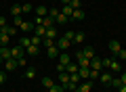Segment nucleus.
I'll return each instance as SVG.
<instances>
[{
	"mask_svg": "<svg viewBox=\"0 0 126 92\" xmlns=\"http://www.w3.org/2000/svg\"><path fill=\"white\" fill-rule=\"evenodd\" d=\"M101 63H103V67H107L109 71H122V65H120V61H113V59H101Z\"/></svg>",
	"mask_w": 126,
	"mask_h": 92,
	"instance_id": "nucleus-1",
	"label": "nucleus"
},
{
	"mask_svg": "<svg viewBox=\"0 0 126 92\" xmlns=\"http://www.w3.org/2000/svg\"><path fill=\"white\" fill-rule=\"evenodd\" d=\"M69 63H72V57H69L67 53H61V54H59V65H57V71H59V73H61V71H65V67H67Z\"/></svg>",
	"mask_w": 126,
	"mask_h": 92,
	"instance_id": "nucleus-2",
	"label": "nucleus"
},
{
	"mask_svg": "<svg viewBox=\"0 0 126 92\" xmlns=\"http://www.w3.org/2000/svg\"><path fill=\"white\" fill-rule=\"evenodd\" d=\"M55 44H57V48H59V50H63V53H65L69 46H74V44L69 42L67 38H63V36H61V38H57V42H55Z\"/></svg>",
	"mask_w": 126,
	"mask_h": 92,
	"instance_id": "nucleus-3",
	"label": "nucleus"
},
{
	"mask_svg": "<svg viewBox=\"0 0 126 92\" xmlns=\"http://www.w3.org/2000/svg\"><path fill=\"white\" fill-rule=\"evenodd\" d=\"M11 57H13V59H21V57H25V48H23L21 44H19V46H13V48H11Z\"/></svg>",
	"mask_w": 126,
	"mask_h": 92,
	"instance_id": "nucleus-4",
	"label": "nucleus"
},
{
	"mask_svg": "<svg viewBox=\"0 0 126 92\" xmlns=\"http://www.w3.org/2000/svg\"><path fill=\"white\" fill-rule=\"evenodd\" d=\"M17 67H19V61H17V59L11 57V59H6V61H4V69H6V73H9V71H15Z\"/></svg>",
	"mask_w": 126,
	"mask_h": 92,
	"instance_id": "nucleus-5",
	"label": "nucleus"
},
{
	"mask_svg": "<svg viewBox=\"0 0 126 92\" xmlns=\"http://www.w3.org/2000/svg\"><path fill=\"white\" fill-rule=\"evenodd\" d=\"M93 90V79H86V82H80L76 88V92H90Z\"/></svg>",
	"mask_w": 126,
	"mask_h": 92,
	"instance_id": "nucleus-6",
	"label": "nucleus"
},
{
	"mask_svg": "<svg viewBox=\"0 0 126 92\" xmlns=\"http://www.w3.org/2000/svg\"><path fill=\"white\" fill-rule=\"evenodd\" d=\"M99 79H101V84L109 86V84H111V79H113V75H111V71H103V73H99Z\"/></svg>",
	"mask_w": 126,
	"mask_h": 92,
	"instance_id": "nucleus-7",
	"label": "nucleus"
},
{
	"mask_svg": "<svg viewBox=\"0 0 126 92\" xmlns=\"http://www.w3.org/2000/svg\"><path fill=\"white\" fill-rule=\"evenodd\" d=\"M90 69H93V71H101V69H103V63H101L99 57H93V59H90Z\"/></svg>",
	"mask_w": 126,
	"mask_h": 92,
	"instance_id": "nucleus-8",
	"label": "nucleus"
},
{
	"mask_svg": "<svg viewBox=\"0 0 126 92\" xmlns=\"http://www.w3.org/2000/svg\"><path fill=\"white\" fill-rule=\"evenodd\" d=\"M34 27H36V25H34L32 21H23L19 29H21V31H25V34H34Z\"/></svg>",
	"mask_w": 126,
	"mask_h": 92,
	"instance_id": "nucleus-9",
	"label": "nucleus"
},
{
	"mask_svg": "<svg viewBox=\"0 0 126 92\" xmlns=\"http://www.w3.org/2000/svg\"><path fill=\"white\" fill-rule=\"evenodd\" d=\"M69 19H72V17H65L63 13H59V15H57V19H55V25H57V23H59V25H67Z\"/></svg>",
	"mask_w": 126,
	"mask_h": 92,
	"instance_id": "nucleus-10",
	"label": "nucleus"
},
{
	"mask_svg": "<svg viewBox=\"0 0 126 92\" xmlns=\"http://www.w3.org/2000/svg\"><path fill=\"white\" fill-rule=\"evenodd\" d=\"M109 50H111L113 54H118V53L122 50V44L118 42V40H111V42H109Z\"/></svg>",
	"mask_w": 126,
	"mask_h": 92,
	"instance_id": "nucleus-11",
	"label": "nucleus"
},
{
	"mask_svg": "<svg viewBox=\"0 0 126 92\" xmlns=\"http://www.w3.org/2000/svg\"><path fill=\"white\" fill-rule=\"evenodd\" d=\"M57 79H59V84H61V86L65 88V86H67V84H69V73H65V71H61Z\"/></svg>",
	"mask_w": 126,
	"mask_h": 92,
	"instance_id": "nucleus-12",
	"label": "nucleus"
},
{
	"mask_svg": "<svg viewBox=\"0 0 126 92\" xmlns=\"http://www.w3.org/2000/svg\"><path fill=\"white\" fill-rule=\"evenodd\" d=\"M40 84H42V88H46V90H48V88H53V86H55V79L46 75V78H42V79H40Z\"/></svg>",
	"mask_w": 126,
	"mask_h": 92,
	"instance_id": "nucleus-13",
	"label": "nucleus"
},
{
	"mask_svg": "<svg viewBox=\"0 0 126 92\" xmlns=\"http://www.w3.org/2000/svg\"><path fill=\"white\" fill-rule=\"evenodd\" d=\"M38 53H40V46H34V44L25 48V54H27V57H36Z\"/></svg>",
	"mask_w": 126,
	"mask_h": 92,
	"instance_id": "nucleus-14",
	"label": "nucleus"
},
{
	"mask_svg": "<svg viewBox=\"0 0 126 92\" xmlns=\"http://www.w3.org/2000/svg\"><path fill=\"white\" fill-rule=\"evenodd\" d=\"M84 40H86V36L82 34V31H78V34L74 36V42H72V44H74V46H80V44L84 42Z\"/></svg>",
	"mask_w": 126,
	"mask_h": 92,
	"instance_id": "nucleus-15",
	"label": "nucleus"
},
{
	"mask_svg": "<svg viewBox=\"0 0 126 92\" xmlns=\"http://www.w3.org/2000/svg\"><path fill=\"white\" fill-rule=\"evenodd\" d=\"M84 17H86V13H84L82 9H76V11L72 13V19H76V21H82Z\"/></svg>",
	"mask_w": 126,
	"mask_h": 92,
	"instance_id": "nucleus-16",
	"label": "nucleus"
},
{
	"mask_svg": "<svg viewBox=\"0 0 126 92\" xmlns=\"http://www.w3.org/2000/svg\"><path fill=\"white\" fill-rule=\"evenodd\" d=\"M78 69H80V65H78V63H69L67 67H65V73H78Z\"/></svg>",
	"mask_w": 126,
	"mask_h": 92,
	"instance_id": "nucleus-17",
	"label": "nucleus"
},
{
	"mask_svg": "<svg viewBox=\"0 0 126 92\" xmlns=\"http://www.w3.org/2000/svg\"><path fill=\"white\" fill-rule=\"evenodd\" d=\"M46 54H48L50 59H57L59 57V48L57 46H48V48H46Z\"/></svg>",
	"mask_w": 126,
	"mask_h": 92,
	"instance_id": "nucleus-18",
	"label": "nucleus"
},
{
	"mask_svg": "<svg viewBox=\"0 0 126 92\" xmlns=\"http://www.w3.org/2000/svg\"><path fill=\"white\" fill-rule=\"evenodd\" d=\"M78 73H80L82 79H90V69H88V67H80V69H78Z\"/></svg>",
	"mask_w": 126,
	"mask_h": 92,
	"instance_id": "nucleus-19",
	"label": "nucleus"
},
{
	"mask_svg": "<svg viewBox=\"0 0 126 92\" xmlns=\"http://www.w3.org/2000/svg\"><path fill=\"white\" fill-rule=\"evenodd\" d=\"M44 38L57 40V27H46V36H44Z\"/></svg>",
	"mask_w": 126,
	"mask_h": 92,
	"instance_id": "nucleus-20",
	"label": "nucleus"
},
{
	"mask_svg": "<svg viewBox=\"0 0 126 92\" xmlns=\"http://www.w3.org/2000/svg\"><path fill=\"white\" fill-rule=\"evenodd\" d=\"M0 57L4 59V61L11 59V48H9V46H0Z\"/></svg>",
	"mask_w": 126,
	"mask_h": 92,
	"instance_id": "nucleus-21",
	"label": "nucleus"
},
{
	"mask_svg": "<svg viewBox=\"0 0 126 92\" xmlns=\"http://www.w3.org/2000/svg\"><path fill=\"white\" fill-rule=\"evenodd\" d=\"M2 31H4L6 36H11V38H13V36L17 34V27H15V25H6V27H2Z\"/></svg>",
	"mask_w": 126,
	"mask_h": 92,
	"instance_id": "nucleus-22",
	"label": "nucleus"
},
{
	"mask_svg": "<svg viewBox=\"0 0 126 92\" xmlns=\"http://www.w3.org/2000/svg\"><path fill=\"white\" fill-rule=\"evenodd\" d=\"M42 25H44V27H55V19L46 15V17H42Z\"/></svg>",
	"mask_w": 126,
	"mask_h": 92,
	"instance_id": "nucleus-23",
	"label": "nucleus"
},
{
	"mask_svg": "<svg viewBox=\"0 0 126 92\" xmlns=\"http://www.w3.org/2000/svg\"><path fill=\"white\" fill-rule=\"evenodd\" d=\"M34 34L40 36V38H44V36H46V27L44 25H36V27H34Z\"/></svg>",
	"mask_w": 126,
	"mask_h": 92,
	"instance_id": "nucleus-24",
	"label": "nucleus"
},
{
	"mask_svg": "<svg viewBox=\"0 0 126 92\" xmlns=\"http://www.w3.org/2000/svg\"><path fill=\"white\" fill-rule=\"evenodd\" d=\"M11 44V36H6L4 31H2V34H0V46H9Z\"/></svg>",
	"mask_w": 126,
	"mask_h": 92,
	"instance_id": "nucleus-25",
	"label": "nucleus"
},
{
	"mask_svg": "<svg viewBox=\"0 0 126 92\" xmlns=\"http://www.w3.org/2000/svg\"><path fill=\"white\" fill-rule=\"evenodd\" d=\"M30 40H32V44H34V46H40V44L44 42V38H40V36H36V34H32Z\"/></svg>",
	"mask_w": 126,
	"mask_h": 92,
	"instance_id": "nucleus-26",
	"label": "nucleus"
},
{
	"mask_svg": "<svg viewBox=\"0 0 126 92\" xmlns=\"http://www.w3.org/2000/svg\"><path fill=\"white\" fill-rule=\"evenodd\" d=\"M46 15H48L46 6H36V17H46Z\"/></svg>",
	"mask_w": 126,
	"mask_h": 92,
	"instance_id": "nucleus-27",
	"label": "nucleus"
},
{
	"mask_svg": "<svg viewBox=\"0 0 126 92\" xmlns=\"http://www.w3.org/2000/svg\"><path fill=\"white\" fill-rule=\"evenodd\" d=\"M82 50H84V57H86V59H93V57H94V50H93V46H84Z\"/></svg>",
	"mask_w": 126,
	"mask_h": 92,
	"instance_id": "nucleus-28",
	"label": "nucleus"
},
{
	"mask_svg": "<svg viewBox=\"0 0 126 92\" xmlns=\"http://www.w3.org/2000/svg\"><path fill=\"white\" fill-rule=\"evenodd\" d=\"M65 17H72V13H74V9H72V4H63V11H61Z\"/></svg>",
	"mask_w": 126,
	"mask_h": 92,
	"instance_id": "nucleus-29",
	"label": "nucleus"
},
{
	"mask_svg": "<svg viewBox=\"0 0 126 92\" xmlns=\"http://www.w3.org/2000/svg\"><path fill=\"white\" fill-rule=\"evenodd\" d=\"M25 78L27 79H34V78H36V69H34V67H27V69H25Z\"/></svg>",
	"mask_w": 126,
	"mask_h": 92,
	"instance_id": "nucleus-30",
	"label": "nucleus"
},
{
	"mask_svg": "<svg viewBox=\"0 0 126 92\" xmlns=\"http://www.w3.org/2000/svg\"><path fill=\"white\" fill-rule=\"evenodd\" d=\"M21 23H23V17H21V15H17V17H13V25L17 27V29L21 27Z\"/></svg>",
	"mask_w": 126,
	"mask_h": 92,
	"instance_id": "nucleus-31",
	"label": "nucleus"
},
{
	"mask_svg": "<svg viewBox=\"0 0 126 92\" xmlns=\"http://www.w3.org/2000/svg\"><path fill=\"white\" fill-rule=\"evenodd\" d=\"M19 44H21L23 48H27V46H32V40L27 38V36H23V38H21V42H19Z\"/></svg>",
	"mask_w": 126,
	"mask_h": 92,
	"instance_id": "nucleus-32",
	"label": "nucleus"
},
{
	"mask_svg": "<svg viewBox=\"0 0 126 92\" xmlns=\"http://www.w3.org/2000/svg\"><path fill=\"white\" fill-rule=\"evenodd\" d=\"M48 92H65V88H63L61 84H55L53 88H48Z\"/></svg>",
	"mask_w": 126,
	"mask_h": 92,
	"instance_id": "nucleus-33",
	"label": "nucleus"
},
{
	"mask_svg": "<svg viewBox=\"0 0 126 92\" xmlns=\"http://www.w3.org/2000/svg\"><path fill=\"white\" fill-rule=\"evenodd\" d=\"M74 36H76V31H72V29H67L65 34H63V38H67L69 42H74Z\"/></svg>",
	"mask_w": 126,
	"mask_h": 92,
	"instance_id": "nucleus-34",
	"label": "nucleus"
},
{
	"mask_svg": "<svg viewBox=\"0 0 126 92\" xmlns=\"http://www.w3.org/2000/svg\"><path fill=\"white\" fill-rule=\"evenodd\" d=\"M80 73H72V75H69V82H74V84H80Z\"/></svg>",
	"mask_w": 126,
	"mask_h": 92,
	"instance_id": "nucleus-35",
	"label": "nucleus"
},
{
	"mask_svg": "<svg viewBox=\"0 0 126 92\" xmlns=\"http://www.w3.org/2000/svg\"><path fill=\"white\" fill-rule=\"evenodd\" d=\"M55 42H57V40H50V38H44V42H42V44H44L46 48H48V46H57V44H55Z\"/></svg>",
	"mask_w": 126,
	"mask_h": 92,
	"instance_id": "nucleus-36",
	"label": "nucleus"
},
{
	"mask_svg": "<svg viewBox=\"0 0 126 92\" xmlns=\"http://www.w3.org/2000/svg\"><path fill=\"white\" fill-rule=\"evenodd\" d=\"M61 13L59 9H48V17H53V19H57V15Z\"/></svg>",
	"mask_w": 126,
	"mask_h": 92,
	"instance_id": "nucleus-37",
	"label": "nucleus"
},
{
	"mask_svg": "<svg viewBox=\"0 0 126 92\" xmlns=\"http://www.w3.org/2000/svg\"><path fill=\"white\" fill-rule=\"evenodd\" d=\"M11 13H13V17H17V15H21L23 11H21V6H13V9H11Z\"/></svg>",
	"mask_w": 126,
	"mask_h": 92,
	"instance_id": "nucleus-38",
	"label": "nucleus"
},
{
	"mask_svg": "<svg viewBox=\"0 0 126 92\" xmlns=\"http://www.w3.org/2000/svg\"><path fill=\"white\" fill-rule=\"evenodd\" d=\"M19 61V67H25V65H30V63H27V54L25 57H21V59H17Z\"/></svg>",
	"mask_w": 126,
	"mask_h": 92,
	"instance_id": "nucleus-39",
	"label": "nucleus"
},
{
	"mask_svg": "<svg viewBox=\"0 0 126 92\" xmlns=\"http://www.w3.org/2000/svg\"><path fill=\"white\" fill-rule=\"evenodd\" d=\"M76 88H78V84H74V82H69L67 86H65V90H69V92H76Z\"/></svg>",
	"mask_w": 126,
	"mask_h": 92,
	"instance_id": "nucleus-40",
	"label": "nucleus"
},
{
	"mask_svg": "<svg viewBox=\"0 0 126 92\" xmlns=\"http://www.w3.org/2000/svg\"><path fill=\"white\" fill-rule=\"evenodd\" d=\"M21 11H23V13H32V4H27V2L21 4Z\"/></svg>",
	"mask_w": 126,
	"mask_h": 92,
	"instance_id": "nucleus-41",
	"label": "nucleus"
},
{
	"mask_svg": "<svg viewBox=\"0 0 126 92\" xmlns=\"http://www.w3.org/2000/svg\"><path fill=\"white\" fill-rule=\"evenodd\" d=\"M69 4H72V9H74V11H76V9H80V0H72Z\"/></svg>",
	"mask_w": 126,
	"mask_h": 92,
	"instance_id": "nucleus-42",
	"label": "nucleus"
},
{
	"mask_svg": "<svg viewBox=\"0 0 126 92\" xmlns=\"http://www.w3.org/2000/svg\"><path fill=\"white\" fill-rule=\"evenodd\" d=\"M6 82V71H0V86Z\"/></svg>",
	"mask_w": 126,
	"mask_h": 92,
	"instance_id": "nucleus-43",
	"label": "nucleus"
},
{
	"mask_svg": "<svg viewBox=\"0 0 126 92\" xmlns=\"http://www.w3.org/2000/svg\"><path fill=\"white\" fill-rule=\"evenodd\" d=\"M118 57H120V61H126V50H124V48H122V50H120V53H118Z\"/></svg>",
	"mask_w": 126,
	"mask_h": 92,
	"instance_id": "nucleus-44",
	"label": "nucleus"
},
{
	"mask_svg": "<svg viewBox=\"0 0 126 92\" xmlns=\"http://www.w3.org/2000/svg\"><path fill=\"white\" fill-rule=\"evenodd\" d=\"M120 82L126 84V71H122V73H120Z\"/></svg>",
	"mask_w": 126,
	"mask_h": 92,
	"instance_id": "nucleus-45",
	"label": "nucleus"
},
{
	"mask_svg": "<svg viewBox=\"0 0 126 92\" xmlns=\"http://www.w3.org/2000/svg\"><path fill=\"white\" fill-rule=\"evenodd\" d=\"M118 92H126V84H120L118 86Z\"/></svg>",
	"mask_w": 126,
	"mask_h": 92,
	"instance_id": "nucleus-46",
	"label": "nucleus"
},
{
	"mask_svg": "<svg viewBox=\"0 0 126 92\" xmlns=\"http://www.w3.org/2000/svg\"><path fill=\"white\" fill-rule=\"evenodd\" d=\"M0 27H6V19L4 17H0Z\"/></svg>",
	"mask_w": 126,
	"mask_h": 92,
	"instance_id": "nucleus-47",
	"label": "nucleus"
},
{
	"mask_svg": "<svg viewBox=\"0 0 126 92\" xmlns=\"http://www.w3.org/2000/svg\"><path fill=\"white\" fill-rule=\"evenodd\" d=\"M69 2H72V0H63V4H69Z\"/></svg>",
	"mask_w": 126,
	"mask_h": 92,
	"instance_id": "nucleus-48",
	"label": "nucleus"
},
{
	"mask_svg": "<svg viewBox=\"0 0 126 92\" xmlns=\"http://www.w3.org/2000/svg\"><path fill=\"white\" fill-rule=\"evenodd\" d=\"M2 63H4V59H2V57H0V65H2Z\"/></svg>",
	"mask_w": 126,
	"mask_h": 92,
	"instance_id": "nucleus-49",
	"label": "nucleus"
},
{
	"mask_svg": "<svg viewBox=\"0 0 126 92\" xmlns=\"http://www.w3.org/2000/svg\"><path fill=\"white\" fill-rule=\"evenodd\" d=\"M0 34H2V27H0Z\"/></svg>",
	"mask_w": 126,
	"mask_h": 92,
	"instance_id": "nucleus-50",
	"label": "nucleus"
}]
</instances>
